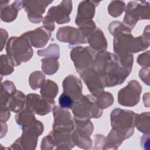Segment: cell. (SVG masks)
I'll list each match as a JSON object with an SVG mask.
<instances>
[{
	"label": "cell",
	"mask_w": 150,
	"mask_h": 150,
	"mask_svg": "<svg viewBox=\"0 0 150 150\" xmlns=\"http://www.w3.org/2000/svg\"><path fill=\"white\" fill-rule=\"evenodd\" d=\"M54 100H50L36 94H29L26 98V107L35 114L43 115L50 112L54 105Z\"/></svg>",
	"instance_id": "cell-10"
},
{
	"label": "cell",
	"mask_w": 150,
	"mask_h": 150,
	"mask_svg": "<svg viewBox=\"0 0 150 150\" xmlns=\"http://www.w3.org/2000/svg\"><path fill=\"white\" fill-rule=\"evenodd\" d=\"M114 102L112 95L108 92H102L96 96V103L98 107L101 110L107 108L111 105Z\"/></svg>",
	"instance_id": "cell-26"
},
{
	"label": "cell",
	"mask_w": 150,
	"mask_h": 150,
	"mask_svg": "<svg viewBox=\"0 0 150 150\" xmlns=\"http://www.w3.org/2000/svg\"><path fill=\"white\" fill-rule=\"evenodd\" d=\"M43 131V125L36 120L30 127L23 129L22 136L12 145L13 149H35L38 138Z\"/></svg>",
	"instance_id": "cell-6"
},
{
	"label": "cell",
	"mask_w": 150,
	"mask_h": 150,
	"mask_svg": "<svg viewBox=\"0 0 150 150\" xmlns=\"http://www.w3.org/2000/svg\"><path fill=\"white\" fill-rule=\"evenodd\" d=\"M134 125L138 130L145 134L149 132V113L144 112L141 114H136Z\"/></svg>",
	"instance_id": "cell-23"
},
{
	"label": "cell",
	"mask_w": 150,
	"mask_h": 150,
	"mask_svg": "<svg viewBox=\"0 0 150 150\" xmlns=\"http://www.w3.org/2000/svg\"><path fill=\"white\" fill-rule=\"evenodd\" d=\"M57 39L63 42L71 45L86 43L87 39L81 30L73 27L66 26L60 28L56 35Z\"/></svg>",
	"instance_id": "cell-12"
},
{
	"label": "cell",
	"mask_w": 150,
	"mask_h": 150,
	"mask_svg": "<svg viewBox=\"0 0 150 150\" xmlns=\"http://www.w3.org/2000/svg\"><path fill=\"white\" fill-rule=\"evenodd\" d=\"M149 51L140 54L138 58L137 62L142 66H149Z\"/></svg>",
	"instance_id": "cell-33"
},
{
	"label": "cell",
	"mask_w": 150,
	"mask_h": 150,
	"mask_svg": "<svg viewBox=\"0 0 150 150\" xmlns=\"http://www.w3.org/2000/svg\"><path fill=\"white\" fill-rule=\"evenodd\" d=\"M149 134H145L141 138V145L144 149H149Z\"/></svg>",
	"instance_id": "cell-34"
},
{
	"label": "cell",
	"mask_w": 150,
	"mask_h": 150,
	"mask_svg": "<svg viewBox=\"0 0 150 150\" xmlns=\"http://www.w3.org/2000/svg\"><path fill=\"white\" fill-rule=\"evenodd\" d=\"M96 3L97 2L91 1H86L79 4L77 16L75 21L77 25L80 26L83 23L91 20L94 16Z\"/></svg>",
	"instance_id": "cell-16"
},
{
	"label": "cell",
	"mask_w": 150,
	"mask_h": 150,
	"mask_svg": "<svg viewBox=\"0 0 150 150\" xmlns=\"http://www.w3.org/2000/svg\"><path fill=\"white\" fill-rule=\"evenodd\" d=\"M74 100L67 94L63 93L59 97V103L60 107L62 108H71L74 104Z\"/></svg>",
	"instance_id": "cell-31"
},
{
	"label": "cell",
	"mask_w": 150,
	"mask_h": 150,
	"mask_svg": "<svg viewBox=\"0 0 150 150\" xmlns=\"http://www.w3.org/2000/svg\"><path fill=\"white\" fill-rule=\"evenodd\" d=\"M29 40L23 35L20 37H12L6 46L7 55L12 59L15 66H19L22 62L29 60L33 50Z\"/></svg>",
	"instance_id": "cell-3"
},
{
	"label": "cell",
	"mask_w": 150,
	"mask_h": 150,
	"mask_svg": "<svg viewBox=\"0 0 150 150\" xmlns=\"http://www.w3.org/2000/svg\"><path fill=\"white\" fill-rule=\"evenodd\" d=\"M54 141L52 132H51L48 135L45 137L41 143V149H51L53 148Z\"/></svg>",
	"instance_id": "cell-32"
},
{
	"label": "cell",
	"mask_w": 150,
	"mask_h": 150,
	"mask_svg": "<svg viewBox=\"0 0 150 150\" xmlns=\"http://www.w3.org/2000/svg\"><path fill=\"white\" fill-rule=\"evenodd\" d=\"M71 3V1H63L58 6L50 8L43 20L44 27L49 31H53L54 29V21L58 24L69 22L72 9Z\"/></svg>",
	"instance_id": "cell-5"
},
{
	"label": "cell",
	"mask_w": 150,
	"mask_h": 150,
	"mask_svg": "<svg viewBox=\"0 0 150 150\" xmlns=\"http://www.w3.org/2000/svg\"><path fill=\"white\" fill-rule=\"evenodd\" d=\"M29 41L32 46L35 47H42L46 45L51 36L50 31L44 26L36 29L23 34Z\"/></svg>",
	"instance_id": "cell-14"
},
{
	"label": "cell",
	"mask_w": 150,
	"mask_h": 150,
	"mask_svg": "<svg viewBox=\"0 0 150 150\" xmlns=\"http://www.w3.org/2000/svg\"><path fill=\"white\" fill-rule=\"evenodd\" d=\"M124 7V2L121 1H112L108 6V12L112 16H119L123 12Z\"/></svg>",
	"instance_id": "cell-30"
},
{
	"label": "cell",
	"mask_w": 150,
	"mask_h": 150,
	"mask_svg": "<svg viewBox=\"0 0 150 150\" xmlns=\"http://www.w3.org/2000/svg\"><path fill=\"white\" fill-rule=\"evenodd\" d=\"M24 7L23 1H15L10 6H5L1 8V19L4 22H11L15 19L18 11Z\"/></svg>",
	"instance_id": "cell-19"
},
{
	"label": "cell",
	"mask_w": 150,
	"mask_h": 150,
	"mask_svg": "<svg viewBox=\"0 0 150 150\" xmlns=\"http://www.w3.org/2000/svg\"><path fill=\"white\" fill-rule=\"evenodd\" d=\"M88 90L94 96L104 91L103 82L98 73L91 67L80 74Z\"/></svg>",
	"instance_id": "cell-11"
},
{
	"label": "cell",
	"mask_w": 150,
	"mask_h": 150,
	"mask_svg": "<svg viewBox=\"0 0 150 150\" xmlns=\"http://www.w3.org/2000/svg\"><path fill=\"white\" fill-rule=\"evenodd\" d=\"M74 120H90L91 118L101 117L103 110L96 103V97L93 95L82 96L75 101L71 108Z\"/></svg>",
	"instance_id": "cell-4"
},
{
	"label": "cell",
	"mask_w": 150,
	"mask_h": 150,
	"mask_svg": "<svg viewBox=\"0 0 150 150\" xmlns=\"http://www.w3.org/2000/svg\"><path fill=\"white\" fill-rule=\"evenodd\" d=\"M142 87L139 83L135 81H129L128 85L118 92V102L124 106H134L139 100Z\"/></svg>",
	"instance_id": "cell-9"
},
{
	"label": "cell",
	"mask_w": 150,
	"mask_h": 150,
	"mask_svg": "<svg viewBox=\"0 0 150 150\" xmlns=\"http://www.w3.org/2000/svg\"><path fill=\"white\" fill-rule=\"evenodd\" d=\"M38 54L39 56H46L50 58L57 59L59 57V48L58 45L52 44L46 49L39 50L38 52Z\"/></svg>",
	"instance_id": "cell-29"
},
{
	"label": "cell",
	"mask_w": 150,
	"mask_h": 150,
	"mask_svg": "<svg viewBox=\"0 0 150 150\" xmlns=\"http://www.w3.org/2000/svg\"><path fill=\"white\" fill-rule=\"evenodd\" d=\"M92 67L100 76L104 87L122 83L132 70L123 66L115 54L105 51L96 53Z\"/></svg>",
	"instance_id": "cell-1"
},
{
	"label": "cell",
	"mask_w": 150,
	"mask_h": 150,
	"mask_svg": "<svg viewBox=\"0 0 150 150\" xmlns=\"http://www.w3.org/2000/svg\"><path fill=\"white\" fill-rule=\"evenodd\" d=\"M63 93L71 97L74 101L80 98L82 96V84L80 79L69 75L63 82Z\"/></svg>",
	"instance_id": "cell-15"
},
{
	"label": "cell",
	"mask_w": 150,
	"mask_h": 150,
	"mask_svg": "<svg viewBox=\"0 0 150 150\" xmlns=\"http://www.w3.org/2000/svg\"><path fill=\"white\" fill-rule=\"evenodd\" d=\"M26 103V98L24 94L18 90H16L11 96L8 108L15 112H19L24 107Z\"/></svg>",
	"instance_id": "cell-21"
},
{
	"label": "cell",
	"mask_w": 150,
	"mask_h": 150,
	"mask_svg": "<svg viewBox=\"0 0 150 150\" xmlns=\"http://www.w3.org/2000/svg\"><path fill=\"white\" fill-rule=\"evenodd\" d=\"M136 114L132 111L115 108L111 114L112 129L123 140L132 135Z\"/></svg>",
	"instance_id": "cell-2"
},
{
	"label": "cell",
	"mask_w": 150,
	"mask_h": 150,
	"mask_svg": "<svg viewBox=\"0 0 150 150\" xmlns=\"http://www.w3.org/2000/svg\"><path fill=\"white\" fill-rule=\"evenodd\" d=\"M87 42L90 44V47L96 52L104 51L107 47V40L100 28H96V30L87 38Z\"/></svg>",
	"instance_id": "cell-18"
},
{
	"label": "cell",
	"mask_w": 150,
	"mask_h": 150,
	"mask_svg": "<svg viewBox=\"0 0 150 150\" xmlns=\"http://www.w3.org/2000/svg\"><path fill=\"white\" fill-rule=\"evenodd\" d=\"M15 118L17 124L22 129L30 127L36 121L35 117V112L27 107L19 112L16 115Z\"/></svg>",
	"instance_id": "cell-20"
},
{
	"label": "cell",
	"mask_w": 150,
	"mask_h": 150,
	"mask_svg": "<svg viewBox=\"0 0 150 150\" xmlns=\"http://www.w3.org/2000/svg\"><path fill=\"white\" fill-rule=\"evenodd\" d=\"M58 93V86L56 83L50 80L44 81L41 86L40 93L43 97L53 100Z\"/></svg>",
	"instance_id": "cell-22"
},
{
	"label": "cell",
	"mask_w": 150,
	"mask_h": 150,
	"mask_svg": "<svg viewBox=\"0 0 150 150\" xmlns=\"http://www.w3.org/2000/svg\"><path fill=\"white\" fill-rule=\"evenodd\" d=\"M52 1H23L25 11L28 13V18L33 23H38L42 21V14L45 12L46 6Z\"/></svg>",
	"instance_id": "cell-13"
},
{
	"label": "cell",
	"mask_w": 150,
	"mask_h": 150,
	"mask_svg": "<svg viewBox=\"0 0 150 150\" xmlns=\"http://www.w3.org/2000/svg\"><path fill=\"white\" fill-rule=\"evenodd\" d=\"M96 55V52L92 48L82 46H77L70 53L76 70L79 74L92 67Z\"/></svg>",
	"instance_id": "cell-8"
},
{
	"label": "cell",
	"mask_w": 150,
	"mask_h": 150,
	"mask_svg": "<svg viewBox=\"0 0 150 150\" xmlns=\"http://www.w3.org/2000/svg\"><path fill=\"white\" fill-rule=\"evenodd\" d=\"M1 73L2 75L7 76L13 70L15 66L12 59L6 54H2L1 57Z\"/></svg>",
	"instance_id": "cell-27"
},
{
	"label": "cell",
	"mask_w": 150,
	"mask_h": 150,
	"mask_svg": "<svg viewBox=\"0 0 150 150\" xmlns=\"http://www.w3.org/2000/svg\"><path fill=\"white\" fill-rule=\"evenodd\" d=\"M42 70L48 75L53 74L56 72L59 66L57 59L54 58L43 59L42 60Z\"/></svg>",
	"instance_id": "cell-25"
},
{
	"label": "cell",
	"mask_w": 150,
	"mask_h": 150,
	"mask_svg": "<svg viewBox=\"0 0 150 150\" xmlns=\"http://www.w3.org/2000/svg\"><path fill=\"white\" fill-rule=\"evenodd\" d=\"M54 115V124L53 127H63L74 128V121L70 112L60 107L56 106L53 108Z\"/></svg>",
	"instance_id": "cell-17"
},
{
	"label": "cell",
	"mask_w": 150,
	"mask_h": 150,
	"mask_svg": "<svg viewBox=\"0 0 150 150\" xmlns=\"http://www.w3.org/2000/svg\"><path fill=\"white\" fill-rule=\"evenodd\" d=\"M139 4L135 1L129 2L125 10V15L122 23L125 27L131 30L139 19H149V3L142 2Z\"/></svg>",
	"instance_id": "cell-7"
},
{
	"label": "cell",
	"mask_w": 150,
	"mask_h": 150,
	"mask_svg": "<svg viewBox=\"0 0 150 150\" xmlns=\"http://www.w3.org/2000/svg\"><path fill=\"white\" fill-rule=\"evenodd\" d=\"M45 79V75L40 71H35L29 77V84L33 90H36L41 87Z\"/></svg>",
	"instance_id": "cell-28"
},
{
	"label": "cell",
	"mask_w": 150,
	"mask_h": 150,
	"mask_svg": "<svg viewBox=\"0 0 150 150\" xmlns=\"http://www.w3.org/2000/svg\"><path fill=\"white\" fill-rule=\"evenodd\" d=\"M123 139L120 138L116 132L112 129L110 132L107 139L105 140L104 147L103 149H117L123 142Z\"/></svg>",
	"instance_id": "cell-24"
}]
</instances>
